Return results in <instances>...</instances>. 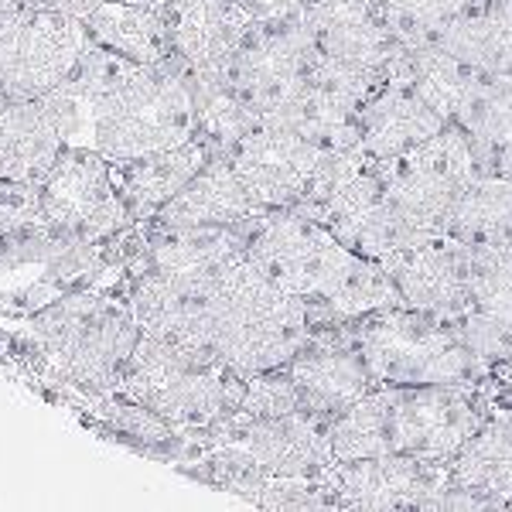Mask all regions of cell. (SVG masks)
Instances as JSON below:
<instances>
[{
    "mask_svg": "<svg viewBox=\"0 0 512 512\" xmlns=\"http://www.w3.org/2000/svg\"><path fill=\"white\" fill-rule=\"evenodd\" d=\"M328 325H335V315L325 304L277 287L250 256H243L219 274L202 349L250 379L287 366L308 338Z\"/></svg>",
    "mask_w": 512,
    "mask_h": 512,
    "instance_id": "cell-1",
    "label": "cell"
},
{
    "mask_svg": "<svg viewBox=\"0 0 512 512\" xmlns=\"http://www.w3.org/2000/svg\"><path fill=\"white\" fill-rule=\"evenodd\" d=\"M338 332L362 355L379 386L495 383V369L461 342L448 315L390 304L338 321Z\"/></svg>",
    "mask_w": 512,
    "mask_h": 512,
    "instance_id": "cell-2",
    "label": "cell"
},
{
    "mask_svg": "<svg viewBox=\"0 0 512 512\" xmlns=\"http://www.w3.org/2000/svg\"><path fill=\"white\" fill-rule=\"evenodd\" d=\"M117 390L154 410L175 434L198 437L239 407L246 376L205 349L140 332Z\"/></svg>",
    "mask_w": 512,
    "mask_h": 512,
    "instance_id": "cell-3",
    "label": "cell"
},
{
    "mask_svg": "<svg viewBox=\"0 0 512 512\" xmlns=\"http://www.w3.org/2000/svg\"><path fill=\"white\" fill-rule=\"evenodd\" d=\"M198 134V106L185 59L140 65L117 93L96 103V151L130 161L178 147Z\"/></svg>",
    "mask_w": 512,
    "mask_h": 512,
    "instance_id": "cell-4",
    "label": "cell"
},
{
    "mask_svg": "<svg viewBox=\"0 0 512 512\" xmlns=\"http://www.w3.org/2000/svg\"><path fill=\"white\" fill-rule=\"evenodd\" d=\"M35 332L59 373L93 393L117 390L140 342L130 301L110 291H82L52 304L38 315Z\"/></svg>",
    "mask_w": 512,
    "mask_h": 512,
    "instance_id": "cell-5",
    "label": "cell"
},
{
    "mask_svg": "<svg viewBox=\"0 0 512 512\" xmlns=\"http://www.w3.org/2000/svg\"><path fill=\"white\" fill-rule=\"evenodd\" d=\"M243 233L246 256L277 287L304 301L325 304L328 311L366 260L338 243L315 216L301 212L297 205L256 212L253 219L243 222Z\"/></svg>",
    "mask_w": 512,
    "mask_h": 512,
    "instance_id": "cell-6",
    "label": "cell"
},
{
    "mask_svg": "<svg viewBox=\"0 0 512 512\" xmlns=\"http://www.w3.org/2000/svg\"><path fill=\"white\" fill-rule=\"evenodd\" d=\"M86 18L52 11H14L0 14V86L11 96L41 99L62 86L89 48Z\"/></svg>",
    "mask_w": 512,
    "mask_h": 512,
    "instance_id": "cell-7",
    "label": "cell"
},
{
    "mask_svg": "<svg viewBox=\"0 0 512 512\" xmlns=\"http://www.w3.org/2000/svg\"><path fill=\"white\" fill-rule=\"evenodd\" d=\"M396 390V454L448 461L492 414L495 393L472 383L393 386Z\"/></svg>",
    "mask_w": 512,
    "mask_h": 512,
    "instance_id": "cell-8",
    "label": "cell"
},
{
    "mask_svg": "<svg viewBox=\"0 0 512 512\" xmlns=\"http://www.w3.org/2000/svg\"><path fill=\"white\" fill-rule=\"evenodd\" d=\"M335 509H444L448 461L417 454L335 461L325 472Z\"/></svg>",
    "mask_w": 512,
    "mask_h": 512,
    "instance_id": "cell-9",
    "label": "cell"
},
{
    "mask_svg": "<svg viewBox=\"0 0 512 512\" xmlns=\"http://www.w3.org/2000/svg\"><path fill=\"white\" fill-rule=\"evenodd\" d=\"M311 48L321 59L390 76L407 48L386 21L383 0H308L301 11Z\"/></svg>",
    "mask_w": 512,
    "mask_h": 512,
    "instance_id": "cell-10",
    "label": "cell"
},
{
    "mask_svg": "<svg viewBox=\"0 0 512 512\" xmlns=\"http://www.w3.org/2000/svg\"><path fill=\"white\" fill-rule=\"evenodd\" d=\"M260 209H291L311 188L321 147L294 130L256 127L226 154Z\"/></svg>",
    "mask_w": 512,
    "mask_h": 512,
    "instance_id": "cell-11",
    "label": "cell"
},
{
    "mask_svg": "<svg viewBox=\"0 0 512 512\" xmlns=\"http://www.w3.org/2000/svg\"><path fill=\"white\" fill-rule=\"evenodd\" d=\"M451 123L448 113L393 62L390 79L359 113V140L369 161H390L414 151Z\"/></svg>",
    "mask_w": 512,
    "mask_h": 512,
    "instance_id": "cell-12",
    "label": "cell"
},
{
    "mask_svg": "<svg viewBox=\"0 0 512 512\" xmlns=\"http://www.w3.org/2000/svg\"><path fill=\"white\" fill-rule=\"evenodd\" d=\"M444 509H512V410L495 403L448 458Z\"/></svg>",
    "mask_w": 512,
    "mask_h": 512,
    "instance_id": "cell-13",
    "label": "cell"
},
{
    "mask_svg": "<svg viewBox=\"0 0 512 512\" xmlns=\"http://www.w3.org/2000/svg\"><path fill=\"white\" fill-rule=\"evenodd\" d=\"M396 287V304L434 315H458L468 301V267L472 246L451 236H437L427 243L403 250L383 260Z\"/></svg>",
    "mask_w": 512,
    "mask_h": 512,
    "instance_id": "cell-14",
    "label": "cell"
},
{
    "mask_svg": "<svg viewBox=\"0 0 512 512\" xmlns=\"http://www.w3.org/2000/svg\"><path fill=\"white\" fill-rule=\"evenodd\" d=\"M284 369L301 390L304 407L321 410L328 417L342 414L345 407H352L355 400H362L369 390L379 386L369 366L362 362V355L338 332V321L311 335L308 345Z\"/></svg>",
    "mask_w": 512,
    "mask_h": 512,
    "instance_id": "cell-15",
    "label": "cell"
},
{
    "mask_svg": "<svg viewBox=\"0 0 512 512\" xmlns=\"http://www.w3.org/2000/svg\"><path fill=\"white\" fill-rule=\"evenodd\" d=\"M171 45L198 72H216L239 48L250 14L239 0H164Z\"/></svg>",
    "mask_w": 512,
    "mask_h": 512,
    "instance_id": "cell-16",
    "label": "cell"
},
{
    "mask_svg": "<svg viewBox=\"0 0 512 512\" xmlns=\"http://www.w3.org/2000/svg\"><path fill=\"white\" fill-rule=\"evenodd\" d=\"M263 212L229 158H212L151 222L164 226H239Z\"/></svg>",
    "mask_w": 512,
    "mask_h": 512,
    "instance_id": "cell-17",
    "label": "cell"
},
{
    "mask_svg": "<svg viewBox=\"0 0 512 512\" xmlns=\"http://www.w3.org/2000/svg\"><path fill=\"white\" fill-rule=\"evenodd\" d=\"M212 158L216 154L209 151V144L202 137H192L178 147H168V151L144 154V158H130V161H113V175H117L120 195L127 202L130 216L151 219Z\"/></svg>",
    "mask_w": 512,
    "mask_h": 512,
    "instance_id": "cell-18",
    "label": "cell"
},
{
    "mask_svg": "<svg viewBox=\"0 0 512 512\" xmlns=\"http://www.w3.org/2000/svg\"><path fill=\"white\" fill-rule=\"evenodd\" d=\"M89 38L140 65H158L175 55L164 7L134 4V0H103L86 18Z\"/></svg>",
    "mask_w": 512,
    "mask_h": 512,
    "instance_id": "cell-19",
    "label": "cell"
},
{
    "mask_svg": "<svg viewBox=\"0 0 512 512\" xmlns=\"http://www.w3.org/2000/svg\"><path fill=\"white\" fill-rule=\"evenodd\" d=\"M478 76L512 79V0H478L441 41Z\"/></svg>",
    "mask_w": 512,
    "mask_h": 512,
    "instance_id": "cell-20",
    "label": "cell"
},
{
    "mask_svg": "<svg viewBox=\"0 0 512 512\" xmlns=\"http://www.w3.org/2000/svg\"><path fill=\"white\" fill-rule=\"evenodd\" d=\"M444 236L458 239L472 250L512 243V178H475L451 205Z\"/></svg>",
    "mask_w": 512,
    "mask_h": 512,
    "instance_id": "cell-21",
    "label": "cell"
},
{
    "mask_svg": "<svg viewBox=\"0 0 512 512\" xmlns=\"http://www.w3.org/2000/svg\"><path fill=\"white\" fill-rule=\"evenodd\" d=\"M478 0H383L386 21L407 52L441 48L444 35L465 18Z\"/></svg>",
    "mask_w": 512,
    "mask_h": 512,
    "instance_id": "cell-22",
    "label": "cell"
},
{
    "mask_svg": "<svg viewBox=\"0 0 512 512\" xmlns=\"http://www.w3.org/2000/svg\"><path fill=\"white\" fill-rule=\"evenodd\" d=\"M239 4H243V11L253 21H263V18H287V14L304 11L308 0H239Z\"/></svg>",
    "mask_w": 512,
    "mask_h": 512,
    "instance_id": "cell-23",
    "label": "cell"
},
{
    "mask_svg": "<svg viewBox=\"0 0 512 512\" xmlns=\"http://www.w3.org/2000/svg\"><path fill=\"white\" fill-rule=\"evenodd\" d=\"M134 4H151V7H161L164 0H134Z\"/></svg>",
    "mask_w": 512,
    "mask_h": 512,
    "instance_id": "cell-24",
    "label": "cell"
}]
</instances>
